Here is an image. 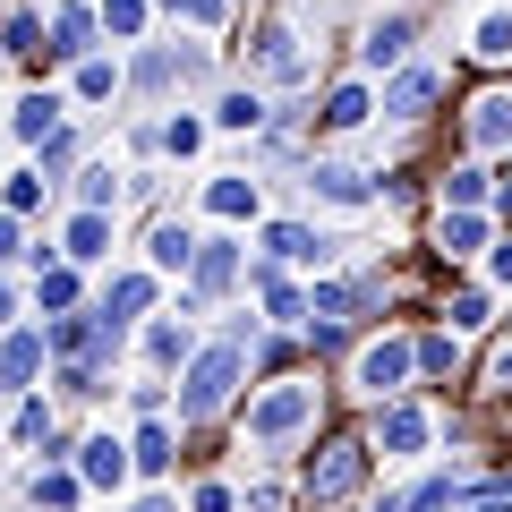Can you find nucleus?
Listing matches in <instances>:
<instances>
[{"label": "nucleus", "instance_id": "nucleus-1", "mask_svg": "<svg viewBox=\"0 0 512 512\" xmlns=\"http://www.w3.org/2000/svg\"><path fill=\"white\" fill-rule=\"evenodd\" d=\"M367 470H376V436L350 427V419H333L325 436L308 444V461H299V495H308L316 512H342V504H359Z\"/></svg>", "mask_w": 512, "mask_h": 512}, {"label": "nucleus", "instance_id": "nucleus-2", "mask_svg": "<svg viewBox=\"0 0 512 512\" xmlns=\"http://www.w3.org/2000/svg\"><path fill=\"white\" fill-rule=\"evenodd\" d=\"M325 393H316V376H282V384H265L248 402V436L256 444H316L325 436Z\"/></svg>", "mask_w": 512, "mask_h": 512}, {"label": "nucleus", "instance_id": "nucleus-3", "mask_svg": "<svg viewBox=\"0 0 512 512\" xmlns=\"http://www.w3.org/2000/svg\"><path fill=\"white\" fill-rule=\"evenodd\" d=\"M410 384H419V333H367L350 350V393L359 402H410Z\"/></svg>", "mask_w": 512, "mask_h": 512}, {"label": "nucleus", "instance_id": "nucleus-4", "mask_svg": "<svg viewBox=\"0 0 512 512\" xmlns=\"http://www.w3.org/2000/svg\"><path fill=\"white\" fill-rule=\"evenodd\" d=\"M239 376H248V342H205L197 359H188V376H180V419L188 427L222 419L231 393H239Z\"/></svg>", "mask_w": 512, "mask_h": 512}, {"label": "nucleus", "instance_id": "nucleus-5", "mask_svg": "<svg viewBox=\"0 0 512 512\" xmlns=\"http://www.w3.org/2000/svg\"><path fill=\"white\" fill-rule=\"evenodd\" d=\"M487 154H512V86H470L461 103V163H487Z\"/></svg>", "mask_w": 512, "mask_h": 512}, {"label": "nucleus", "instance_id": "nucleus-6", "mask_svg": "<svg viewBox=\"0 0 512 512\" xmlns=\"http://www.w3.org/2000/svg\"><path fill=\"white\" fill-rule=\"evenodd\" d=\"M436 427H444V419L419 402V393H410V402H384L376 419H367V436H376L384 461H402V453H427V444H436Z\"/></svg>", "mask_w": 512, "mask_h": 512}, {"label": "nucleus", "instance_id": "nucleus-7", "mask_svg": "<svg viewBox=\"0 0 512 512\" xmlns=\"http://www.w3.org/2000/svg\"><path fill=\"white\" fill-rule=\"evenodd\" d=\"M427 256H436V265L495 256V214H436V222H427Z\"/></svg>", "mask_w": 512, "mask_h": 512}, {"label": "nucleus", "instance_id": "nucleus-8", "mask_svg": "<svg viewBox=\"0 0 512 512\" xmlns=\"http://www.w3.org/2000/svg\"><path fill=\"white\" fill-rule=\"evenodd\" d=\"M495 205V171L487 163H444L436 171V214H487Z\"/></svg>", "mask_w": 512, "mask_h": 512}, {"label": "nucleus", "instance_id": "nucleus-9", "mask_svg": "<svg viewBox=\"0 0 512 512\" xmlns=\"http://www.w3.org/2000/svg\"><path fill=\"white\" fill-rule=\"evenodd\" d=\"M419 384H470V350H461V333H444V325L419 333Z\"/></svg>", "mask_w": 512, "mask_h": 512}, {"label": "nucleus", "instance_id": "nucleus-10", "mask_svg": "<svg viewBox=\"0 0 512 512\" xmlns=\"http://www.w3.org/2000/svg\"><path fill=\"white\" fill-rule=\"evenodd\" d=\"M256 69H265V77H282V86H299V77H308V52H299V35H291V26H256Z\"/></svg>", "mask_w": 512, "mask_h": 512}, {"label": "nucleus", "instance_id": "nucleus-11", "mask_svg": "<svg viewBox=\"0 0 512 512\" xmlns=\"http://www.w3.org/2000/svg\"><path fill=\"white\" fill-rule=\"evenodd\" d=\"M436 103H444V77L436 69H402L393 86H384V111H393V120H427Z\"/></svg>", "mask_w": 512, "mask_h": 512}, {"label": "nucleus", "instance_id": "nucleus-12", "mask_svg": "<svg viewBox=\"0 0 512 512\" xmlns=\"http://www.w3.org/2000/svg\"><path fill=\"white\" fill-rule=\"evenodd\" d=\"M436 325L470 342V333H487V325H495V299H487V291H436Z\"/></svg>", "mask_w": 512, "mask_h": 512}, {"label": "nucleus", "instance_id": "nucleus-13", "mask_svg": "<svg viewBox=\"0 0 512 512\" xmlns=\"http://www.w3.org/2000/svg\"><path fill=\"white\" fill-rule=\"evenodd\" d=\"M128 461H137V453H128V444H111V436H86V444H77V478H86V487H120Z\"/></svg>", "mask_w": 512, "mask_h": 512}, {"label": "nucleus", "instance_id": "nucleus-14", "mask_svg": "<svg viewBox=\"0 0 512 512\" xmlns=\"http://www.w3.org/2000/svg\"><path fill=\"white\" fill-rule=\"evenodd\" d=\"M359 60H367V69H402V60H410V18H384V26H367V43H359Z\"/></svg>", "mask_w": 512, "mask_h": 512}, {"label": "nucleus", "instance_id": "nucleus-15", "mask_svg": "<svg viewBox=\"0 0 512 512\" xmlns=\"http://www.w3.org/2000/svg\"><path fill=\"white\" fill-rule=\"evenodd\" d=\"M308 188H316L325 205H367V197H376V188H367V171H350V163H316Z\"/></svg>", "mask_w": 512, "mask_h": 512}, {"label": "nucleus", "instance_id": "nucleus-16", "mask_svg": "<svg viewBox=\"0 0 512 512\" xmlns=\"http://www.w3.org/2000/svg\"><path fill=\"white\" fill-rule=\"evenodd\" d=\"M265 248H274V265H325V239H316L308 222H274Z\"/></svg>", "mask_w": 512, "mask_h": 512}, {"label": "nucleus", "instance_id": "nucleus-17", "mask_svg": "<svg viewBox=\"0 0 512 512\" xmlns=\"http://www.w3.org/2000/svg\"><path fill=\"white\" fill-rule=\"evenodd\" d=\"M146 308H154V274H120V282H111V299H103V325L120 333L128 316H146Z\"/></svg>", "mask_w": 512, "mask_h": 512}, {"label": "nucleus", "instance_id": "nucleus-18", "mask_svg": "<svg viewBox=\"0 0 512 512\" xmlns=\"http://www.w3.org/2000/svg\"><path fill=\"white\" fill-rule=\"evenodd\" d=\"M94 26H103V9H77V0H69V9H52V52L77 60V52L94 43Z\"/></svg>", "mask_w": 512, "mask_h": 512}, {"label": "nucleus", "instance_id": "nucleus-19", "mask_svg": "<svg viewBox=\"0 0 512 512\" xmlns=\"http://www.w3.org/2000/svg\"><path fill=\"white\" fill-rule=\"evenodd\" d=\"M188 282H197L205 299H214V291H231V282H239V256L222 248V239H205V248H197V265H188Z\"/></svg>", "mask_w": 512, "mask_h": 512}, {"label": "nucleus", "instance_id": "nucleus-20", "mask_svg": "<svg viewBox=\"0 0 512 512\" xmlns=\"http://www.w3.org/2000/svg\"><path fill=\"white\" fill-rule=\"evenodd\" d=\"M478 402H495V419H512V342L504 350H487V367H478Z\"/></svg>", "mask_w": 512, "mask_h": 512}, {"label": "nucleus", "instance_id": "nucleus-21", "mask_svg": "<svg viewBox=\"0 0 512 512\" xmlns=\"http://www.w3.org/2000/svg\"><path fill=\"white\" fill-rule=\"evenodd\" d=\"M43 350H52L43 333H9V342H0V384H26L43 367Z\"/></svg>", "mask_w": 512, "mask_h": 512}, {"label": "nucleus", "instance_id": "nucleus-22", "mask_svg": "<svg viewBox=\"0 0 512 512\" xmlns=\"http://www.w3.org/2000/svg\"><path fill=\"white\" fill-rule=\"evenodd\" d=\"M18 137H26V146H52V137H60V94H26V103H18Z\"/></svg>", "mask_w": 512, "mask_h": 512}, {"label": "nucleus", "instance_id": "nucleus-23", "mask_svg": "<svg viewBox=\"0 0 512 512\" xmlns=\"http://www.w3.org/2000/svg\"><path fill=\"white\" fill-rule=\"evenodd\" d=\"M248 282H256V291H265V308H274V316H282V325H299V316H308V291H291V282H282V274H274V265H256V274H248Z\"/></svg>", "mask_w": 512, "mask_h": 512}, {"label": "nucleus", "instance_id": "nucleus-24", "mask_svg": "<svg viewBox=\"0 0 512 512\" xmlns=\"http://www.w3.org/2000/svg\"><path fill=\"white\" fill-rule=\"evenodd\" d=\"M367 111H376V103H367V86H333V94H325V111H316V120H325V128H359Z\"/></svg>", "mask_w": 512, "mask_h": 512}, {"label": "nucleus", "instance_id": "nucleus-25", "mask_svg": "<svg viewBox=\"0 0 512 512\" xmlns=\"http://www.w3.org/2000/svg\"><path fill=\"white\" fill-rule=\"evenodd\" d=\"M154 265H163V274H188V265H197V239H188L180 222H163V231H154Z\"/></svg>", "mask_w": 512, "mask_h": 512}, {"label": "nucleus", "instance_id": "nucleus-26", "mask_svg": "<svg viewBox=\"0 0 512 512\" xmlns=\"http://www.w3.org/2000/svg\"><path fill=\"white\" fill-rule=\"evenodd\" d=\"M470 60H478V69H504V60H512V18H487V26H478Z\"/></svg>", "mask_w": 512, "mask_h": 512}, {"label": "nucleus", "instance_id": "nucleus-27", "mask_svg": "<svg viewBox=\"0 0 512 512\" xmlns=\"http://www.w3.org/2000/svg\"><path fill=\"white\" fill-rule=\"evenodd\" d=\"M103 239H111L103 214H77V222H69V256H77V265H94V256H103Z\"/></svg>", "mask_w": 512, "mask_h": 512}, {"label": "nucleus", "instance_id": "nucleus-28", "mask_svg": "<svg viewBox=\"0 0 512 512\" xmlns=\"http://www.w3.org/2000/svg\"><path fill=\"white\" fill-rule=\"evenodd\" d=\"M205 205H214L222 222H239V214H256V180H214V197H205Z\"/></svg>", "mask_w": 512, "mask_h": 512}, {"label": "nucleus", "instance_id": "nucleus-29", "mask_svg": "<svg viewBox=\"0 0 512 512\" xmlns=\"http://www.w3.org/2000/svg\"><path fill=\"white\" fill-rule=\"evenodd\" d=\"M35 35H43V26H35V18L18 9V18L0 26V52H9V60H35V52H52V43H35Z\"/></svg>", "mask_w": 512, "mask_h": 512}, {"label": "nucleus", "instance_id": "nucleus-30", "mask_svg": "<svg viewBox=\"0 0 512 512\" xmlns=\"http://www.w3.org/2000/svg\"><path fill=\"white\" fill-rule=\"evenodd\" d=\"M128 453H137V470H171V427H154V419H146Z\"/></svg>", "mask_w": 512, "mask_h": 512}, {"label": "nucleus", "instance_id": "nucleus-31", "mask_svg": "<svg viewBox=\"0 0 512 512\" xmlns=\"http://www.w3.org/2000/svg\"><path fill=\"white\" fill-rule=\"evenodd\" d=\"M77 487H86V478H69V470H43V478H35V504H43V512H69V504H77Z\"/></svg>", "mask_w": 512, "mask_h": 512}, {"label": "nucleus", "instance_id": "nucleus-32", "mask_svg": "<svg viewBox=\"0 0 512 512\" xmlns=\"http://www.w3.org/2000/svg\"><path fill=\"white\" fill-rule=\"evenodd\" d=\"M402 512H461V478H427V487L410 495Z\"/></svg>", "mask_w": 512, "mask_h": 512}, {"label": "nucleus", "instance_id": "nucleus-33", "mask_svg": "<svg viewBox=\"0 0 512 512\" xmlns=\"http://www.w3.org/2000/svg\"><path fill=\"white\" fill-rule=\"evenodd\" d=\"M35 299H43V308H52V316H69V308H77V274H69V265H52Z\"/></svg>", "mask_w": 512, "mask_h": 512}, {"label": "nucleus", "instance_id": "nucleus-34", "mask_svg": "<svg viewBox=\"0 0 512 512\" xmlns=\"http://www.w3.org/2000/svg\"><path fill=\"white\" fill-rule=\"evenodd\" d=\"M214 120H222V128H256V120H265V103H256V94L239 86V94H222V111H214Z\"/></svg>", "mask_w": 512, "mask_h": 512}, {"label": "nucleus", "instance_id": "nucleus-35", "mask_svg": "<svg viewBox=\"0 0 512 512\" xmlns=\"http://www.w3.org/2000/svg\"><path fill=\"white\" fill-rule=\"evenodd\" d=\"M103 26L111 35H137V26H146V0H103Z\"/></svg>", "mask_w": 512, "mask_h": 512}, {"label": "nucleus", "instance_id": "nucleus-36", "mask_svg": "<svg viewBox=\"0 0 512 512\" xmlns=\"http://www.w3.org/2000/svg\"><path fill=\"white\" fill-rule=\"evenodd\" d=\"M188 512H239V495L222 487V478H205V487H197V504H188Z\"/></svg>", "mask_w": 512, "mask_h": 512}, {"label": "nucleus", "instance_id": "nucleus-37", "mask_svg": "<svg viewBox=\"0 0 512 512\" xmlns=\"http://www.w3.org/2000/svg\"><path fill=\"white\" fill-rule=\"evenodd\" d=\"M487 282H495V291H512V231L495 239V256H487Z\"/></svg>", "mask_w": 512, "mask_h": 512}, {"label": "nucleus", "instance_id": "nucleus-38", "mask_svg": "<svg viewBox=\"0 0 512 512\" xmlns=\"http://www.w3.org/2000/svg\"><path fill=\"white\" fill-rule=\"evenodd\" d=\"M163 9H171V18H197V26L222 18V0H163Z\"/></svg>", "mask_w": 512, "mask_h": 512}, {"label": "nucleus", "instance_id": "nucleus-39", "mask_svg": "<svg viewBox=\"0 0 512 512\" xmlns=\"http://www.w3.org/2000/svg\"><path fill=\"white\" fill-rule=\"evenodd\" d=\"M35 197H43V180H35V171H18V180H9V214H26Z\"/></svg>", "mask_w": 512, "mask_h": 512}, {"label": "nucleus", "instance_id": "nucleus-40", "mask_svg": "<svg viewBox=\"0 0 512 512\" xmlns=\"http://www.w3.org/2000/svg\"><path fill=\"white\" fill-rule=\"evenodd\" d=\"M26 248V231H18V214H0V256H18Z\"/></svg>", "mask_w": 512, "mask_h": 512}, {"label": "nucleus", "instance_id": "nucleus-41", "mask_svg": "<svg viewBox=\"0 0 512 512\" xmlns=\"http://www.w3.org/2000/svg\"><path fill=\"white\" fill-rule=\"evenodd\" d=\"M495 214L512 222V171H504V180H495Z\"/></svg>", "mask_w": 512, "mask_h": 512}, {"label": "nucleus", "instance_id": "nucleus-42", "mask_svg": "<svg viewBox=\"0 0 512 512\" xmlns=\"http://www.w3.org/2000/svg\"><path fill=\"white\" fill-rule=\"evenodd\" d=\"M137 512H171V504H163V495H154V504H137Z\"/></svg>", "mask_w": 512, "mask_h": 512}, {"label": "nucleus", "instance_id": "nucleus-43", "mask_svg": "<svg viewBox=\"0 0 512 512\" xmlns=\"http://www.w3.org/2000/svg\"><path fill=\"white\" fill-rule=\"evenodd\" d=\"M0 325H9V291H0Z\"/></svg>", "mask_w": 512, "mask_h": 512}]
</instances>
